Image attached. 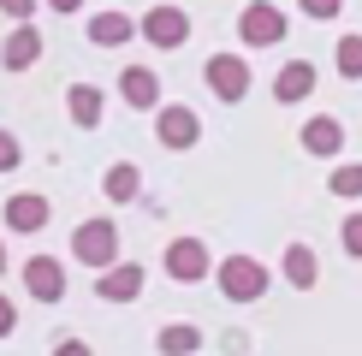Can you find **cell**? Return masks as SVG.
<instances>
[{
    "label": "cell",
    "mask_w": 362,
    "mask_h": 356,
    "mask_svg": "<svg viewBox=\"0 0 362 356\" xmlns=\"http://www.w3.org/2000/svg\"><path fill=\"white\" fill-rule=\"evenodd\" d=\"M71 261H83L89 273H107V267H119V226L113 220H83L78 232H71Z\"/></svg>",
    "instance_id": "cell-1"
},
{
    "label": "cell",
    "mask_w": 362,
    "mask_h": 356,
    "mask_svg": "<svg viewBox=\"0 0 362 356\" xmlns=\"http://www.w3.org/2000/svg\"><path fill=\"white\" fill-rule=\"evenodd\" d=\"M214 279H220L226 303H255V297H267V267L255 261V256H226L214 267Z\"/></svg>",
    "instance_id": "cell-2"
},
{
    "label": "cell",
    "mask_w": 362,
    "mask_h": 356,
    "mask_svg": "<svg viewBox=\"0 0 362 356\" xmlns=\"http://www.w3.org/2000/svg\"><path fill=\"white\" fill-rule=\"evenodd\" d=\"M155 137H160V148H196L202 143V113L185 107V101H167L155 113Z\"/></svg>",
    "instance_id": "cell-3"
},
{
    "label": "cell",
    "mask_w": 362,
    "mask_h": 356,
    "mask_svg": "<svg viewBox=\"0 0 362 356\" xmlns=\"http://www.w3.org/2000/svg\"><path fill=\"white\" fill-rule=\"evenodd\" d=\"M214 267H220V261L208 256L202 237H173V244H167V273L178 279V285H196V279H208Z\"/></svg>",
    "instance_id": "cell-4"
},
{
    "label": "cell",
    "mask_w": 362,
    "mask_h": 356,
    "mask_svg": "<svg viewBox=\"0 0 362 356\" xmlns=\"http://www.w3.org/2000/svg\"><path fill=\"white\" fill-rule=\"evenodd\" d=\"M238 36H244L250 48H274V42L285 36V12L267 6V0H250V6L238 12Z\"/></svg>",
    "instance_id": "cell-5"
},
{
    "label": "cell",
    "mask_w": 362,
    "mask_h": 356,
    "mask_svg": "<svg viewBox=\"0 0 362 356\" xmlns=\"http://www.w3.org/2000/svg\"><path fill=\"white\" fill-rule=\"evenodd\" d=\"M24 291L36 297V303H59V297H66V261L30 256V261H24Z\"/></svg>",
    "instance_id": "cell-6"
},
{
    "label": "cell",
    "mask_w": 362,
    "mask_h": 356,
    "mask_svg": "<svg viewBox=\"0 0 362 356\" xmlns=\"http://www.w3.org/2000/svg\"><path fill=\"white\" fill-rule=\"evenodd\" d=\"M119 95H125L137 113H160L167 107V101H160V71H148V66H125L119 71Z\"/></svg>",
    "instance_id": "cell-7"
},
{
    "label": "cell",
    "mask_w": 362,
    "mask_h": 356,
    "mask_svg": "<svg viewBox=\"0 0 362 356\" xmlns=\"http://www.w3.org/2000/svg\"><path fill=\"white\" fill-rule=\"evenodd\" d=\"M208 89H214L220 101H244L250 95V66L238 54H214L208 59Z\"/></svg>",
    "instance_id": "cell-8"
},
{
    "label": "cell",
    "mask_w": 362,
    "mask_h": 356,
    "mask_svg": "<svg viewBox=\"0 0 362 356\" xmlns=\"http://www.w3.org/2000/svg\"><path fill=\"white\" fill-rule=\"evenodd\" d=\"M137 24H143V42H155V48H178V42L190 36V18L178 6H148Z\"/></svg>",
    "instance_id": "cell-9"
},
{
    "label": "cell",
    "mask_w": 362,
    "mask_h": 356,
    "mask_svg": "<svg viewBox=\"0 0 362 356\" xmlns=\"http://www.w3.org/2000/svg\"><path fill=\"white\" fill-rule=\"evenodd\" d=\"M95 297L101 303H131V297H143V261H119L107 273H95Z\"/></svg>",
    "instance_id": "cell-10"
},
{
    "label": "cell",
    "mask_w": 362,
    "mask_h": 356,
    "mask_svg": "<svg viewBox=\"0 0 362 356\" xmlns=\"http://www.w3.org/2000/svg\"><path fill=\"white\" fill-rule=\"evenodd\" d=\"M0 214H6V232H42L54 220V208H48V196H36V190H24V196H12L6 208H0Z\"/></svg>",
    "instance_id": "cell-11"
},
{
    "label": "cell",
    "mask_w": 362,
    "mask_h": 356,
    "mask_svg": "<svg viewBox=\"0 0 362 356\" xmlns=\"http://www.w3.org/2000/svg\"><path fill=\"white\" fill-rule=\"evenodd\" d=\"M344 148V125L333 113H315V119H303V155H315V160H333Z\"/></svg>",
    "instance_id": "cell-12"
},
{
    "label": "cell",
    "mask_w": 362,
    "mask_h": 356,
    "mask_svg": "<svg viewBox=\"0 0 362 356\" xmlns=\"http://www.w3.org/2000/svg\"><path fill=\"white\" fill-rule=\"evenodd\" d=\"M36 59H42V30L36 24H12L6 48H0V66H6V71H30Z\"/></svg>",
    "instance_id": "cell-13"
},
{
    "label": "cell",
    "mask_w": 362,
    "mask_h": 356,
    "mask_svg": "<svg viewBox=\"0 0 362 356\" xmlns=\"http://www.w3.org/2000/svg\"><path fill=\"white\" fill-rule=\"evenodd\" d=\"M66 113H71V125L95 131V125H101V113H107V95H101L95 83H71V89H66Z\"/></svg>",
    "instance_id": "cell-14"
},
{
    "label": "cell",
    "mask_w": 362,
    "mask_h": 356,
    "mask_svg": "<svg viewBox=\"0 0 362 356\" xmlns=\"http://www.w3.org/2000/svg\"><path fill=\"white\" fill-rule=\"evenodd\" d=\"M315 95V66L309 59H291L285 71H274V101H309Z\"/></svg>",
    "instance_id": "cell-15"
},
{
    "label": "cell",
    "mask_w": 362,
    "mask_h": 356,
    "mask_svg": "<svg viewBox=\"0 0 362 356\" xmlns=\"http://www.w3.org/2000/svg\"><path fill=\"white\" fill-rule=\"evenodd\" d=\"M137 30H143V24L125 18V12H95V18H89V42H101V48H125Z\"/></svg>",
    "instance_id": "cell-16"
},
{
    "label": "cell",
    "mask_w": 362,
    "mask_h": 356,
    "mask_svg": "<svg viewBox=\"0 0 362 356\" xmlns=\"http://www.w3.org/2000/svg\"><path fill=\"white\" fill-rule=\"evenodd\" d=\"M101 190H107V202H137L143 196V172L131 167V160H113L107 178H101Z\"/></svg>",
    "instance_id": "cell-17"
},
{
    "label": "cell",
    "mask_w": 362,
    "mask_h": 356,
    "mask_svg": "<svg viewBox=\"0 0 362 356\" xmlns=\"http://www.w3.org/2000/svg\"><path fill=\"white\" fill-rule=\"evenodd\" d=\"M285 279H291L297 291H309L315 279H321V267H315V249H309V244H291V249H285Z\"/></svg>",
    "instance_id": "cell-18"
},
{
    "label": "cell",
    "mask_w": 362,
    "mask_h": 356,
    "mask_svg": "<svg viewBox=\"0 0 362 356\" xmlns=\"http://www.w3.org/2000/svg\"><path fill=\"white\" fill-rule=\"evenodd\" d=\"M155 350H160V356H196V350H202V333H196V326H185V321H178V326H160Z\"/></svg>",
    "instance_id": "cell-19"
},
{
    "label": "cell",
    "mask_w": 362,
    "mask_h": 356,
    "mask_svg": "<svg viewBox=\"0 0 362 356\" xmlns=\"http://www.w3.org/2000/svg\"><path fill=\"white\" fill-rule=\"evenodd\" d=\"M327 190H333L339 202H356V196H362V160H351V167H333V172H327Z\"/></svg>",
    "instance_id": "cell-20"
},
{
    "label": "cell",
    "mask_w": 362,
    "mask_h": 356,
    "mask_svg": "<svg viewBox=\"0 0 362 356\" xmlns=\"http://www.w3.org/2000/svg\"><path fill=\"white\" fill-rule=\"evenodd\" d=\"M339 78H362V36H339Z\"/></svg>",
    "instance_id": "cell-21"
},
{
    "label": "cell",
    "mask_w": 362,
    "mask_h": 356,
    "mask_svg": "<svg viewBox=\"0 0 362 356\" xmlns=\"http://www.w3.org/2000/svg\"><path fill=\"white\" fill-rule=\"evenodd\" d=\"M24 167V148H18V137L12 131H0V172H18Z\"/></svg>",
    "instance_id": "cell-22"
},
{
    "label": "cell",
    "mask_w": 362,
    "mask_h": 356,
    "mask_svg": "<svg viewBox=\"0 0 362 356\" xmlns=\"http://www.w3.org/2000/svg\"><path fill=\"white\" fill-rule=\"evenodd\" d=\"M344 256H356V261H362V214L344 220Z\"/></svg>",
    "instance_id": "cell-23"
},
{
    "label": "cell",
    "mask_w": 362,
    "mask_h": 356,
    "mask_svg": "<svg viewBox=\"0 0 362 356\" xmlns=\"http://www.w3.org/2000/svg\"><path fill=\"white\" fill-rule=\"evenodd\" d=\"M297 6H303L309 18H339V12H344V0H297Z\"/></svg>",
    "instance_id": "cell-24"
},
{
    "label": "cell",
    "mask_w": 362,
    "mask_h": 356,
    "mask_svg": "<svg viewBox=\"0 0 362 356\" xmlns=\"http://www.w3.org/2000/svg\"><path fill=\"white\" fill-rule=\"evenodd\" d=\"M0 12H6L12 24H30V12H36V0H0Z\"/></svg>",
    "instance_id": "cell-25"
},
{
    "label": "cell",
    "mask_w": 362,
    "mask_h": 356,
    "mask_svg": "<svg viewBox=\"0 0 362 356\" xmlns=\"http://www.w3.org/2000/svg\"><path fill=\"white\" fill-rule=\"evenodd\" d=\"M12 326H18V309H12V297H6V291H0V338H6V333H12Z\"/></svg>",
    "instance_id": "cell-26"
},
{
    "label": "cell",
    "mask_w": 362,
    "mask_h": 356,
    "mask_svg": "<svg viewBox=\"0 0 362 356\" xmlns=\"http://www.w3.org/2000/svg\"><path fill=\"white\" fill-rule=\"evenodd\" d=\"M54 356H95V350H89L83 338H59V345H54Z\"/></svg>",
    "instance_id": "cell-27"
},
{
    "label": "cell",
    "mask_w": 362,
    "mask_h": 356,
    "mask_svg": "<svg viewBox=\"0 0 362 356\" xmlns=\"http://www.w3.org/2000/svg\"><path fill=\"white\" fill-rule=\"evenodd\" d=\"M42 6H48V12H78L83 0H42Z\"/></svg>",
    "instance_id": "cell-28"
},
{
    "label": "cell",
    "mask_w": 362,
    "mask_h": 356,
    "mask_svg": "<svg viewBox=\"0 0 362 356\" xmlns=\"http://www.w3.org/2000/svg\"><path fill=\"white\" fill-rule=\"evenodd\" d=\"M0 273H6V237H0Z\"/></svg>",
    "instance_id": "cell-29"
}]
</instances>
